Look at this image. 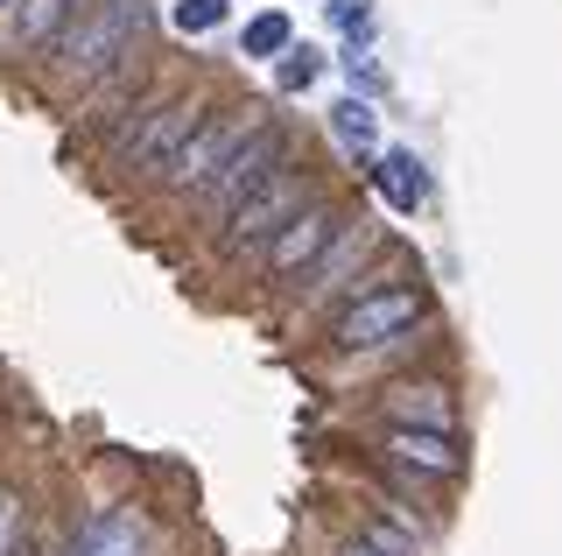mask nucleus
I'll use <instances>...</instances> for the list:
<instances>
[{"label": "nucleus", "mask_w": 562, "mask_h": 556, "mask_svg": "<svg viewBox=\"0 0 562 556\" xmlns=\"http://www.w3.org/2000/svg\"><path fill=\"white\" fill-rule=\"evenodd\" d=\"M281 169H289V134H281L274 120H260V127L233 148V163L211 177V190L198 198V204H204V219H211V225H225L246 198H254V190H268Z\"/></svg>", "instance_id": "obj_3"}, {"label": "nucleus", "mask_w": 562, "mask_h": 556, "mask_svg": "<svg viewBox=\"0 0 562 556\" xmlns=\"http://www.w3.org/2000/svg\"><path fill=\"white\" fill-rule=\"evenodd\" d=\"M148 36V0H85L78 22L64 29L57 43V71L64 85H99V78H120L127 57Z\"/></svg>", "instance_id": "obj_1"}, {"label": "nucleus", "mask_w": 562, "mask_h": 556, "mask_svg": "<svg viewBox=\"0 0 562 556\" xmlns=\"http://www.w3.org/2000/svg\"><path fill=\"white\" fill-rule=\"evenodd\" d=\"M338 240H345V219H338V204H324V198H316L310 212H295V219L281 225V233H274L260 254H268V275H310L316 260H324L330 247H338Z\"/></svg>", "instance_id": "obj_7"}, {"label": "nucleus", "mask_w": 562, "mask_h": 556, "mask_svg": "<svg viewBox=\"0 0 562 556\" xmlns=\"http://www.w3.org/2000/svg\"><path fill=\"white\" fill-rule=\"evenodd\" d=\"M330 14H338L345 29H359V22H366V0H330Z\"/></svg>", "instance_id": "obj_19"}, {"label": "nucleus", "mask_w": 562, "mask_h": 556, "mask_svg": "<svg viewBox=\"0 0 562 556\" xmlns=\"http://www.w3.org/2000/svg\"><path fill=\"white\" fill-rule=\"evenodd\" d=\"M316 204V190H310V177L303 169H281V177L268 184V190H254V198L239 204L233 219H225V233H218V247L225 254H246V247H268V240L289 225L295 212H310Z\"/></svg>", "instance_id": "obj_4"}, {"label": "nucleus", "mask_w": 562, "mask_h": 556, "mask_svg": "<svg viewBox=\"0 0 562 556\" xmlns=\"http://www.w3.org/2000/svg\"><path fill=\"white\" fill-rule=\"evenodd\" d=\"M373 190L394 204V212H422V198H429V169H422L408 148H386L373 163Z\"/></svg>", "instance_id": "obj_11"}, {"label": "nucleus", "mask_w": 562, "mask_h": 556, "mask_svg": "<svg viewBox=\"0 0 562 556\" xmlns=\"http://www.w3.org/2000/svg\"><path fill=\"white\" fill-rule=\"evenodd\" d=\"M415 324H422V289L380 282V289H359V297L330 318V345H338V353H380V345L408 338Z\"/></svg>", "instance_id": "obj_2"}, {"label": "nucleus", "mask_w": 562, "mask_h": 556, "mask_svg": "<svg viewBox=\"0 0 562 556\" xmlns=\"http://www.w3.org/2000/svg\"><path fill=\"white\" fill-rule=\"evenodd\" d=\"M330 556H386V549H380V543H366V535H345V543L330 549Z\"/></svg>", "instance_id": "obj_20"}, {"label": "nucleus", "mask_w": 562, "mask_h": 556, "mask_svg": "<svg viewBox=\"0 0 562 556\" xmlns=\"http://www.w3.org/2000/svg\"><path fill=\"white\" fill-rule=\"evenodd\" d=\"M70 22H78V0H14L0 22V43L14 57H35V49H57Z\"/></svg>", "instance_id": "obj_8"}, {"label": "nucleus", "mask_w": 562, "mask_h": 556, "mask_svg": "<svg viewBox=\"0 0 562 556\" xmlns=\"http://www.w3.org/2000/svg\"><path fill=\"white\" fill-rule=\"evenodd\" d=\"M366 240H373V233H366V225H359V233H345V240H338V247H330L324 260H316V268L303 275V289H310V297H324V289H338V275H345V268H351V260H359V254H366Z\"/></svg>", "instance_id": "obj_12"}, {"label": "nucleus", "mask_w": 562, "mask_h": 556, "mask_svg": "<svg viewBox=\"0 0 562 556\" xmlns=\"http://www.w3.org/2000/svg\"><path fill=\"white\" fill-rule=\"evenodd\" d=\"M0 556H22V521H14V500H0Z\"/></svg>", "instance_id": "obj_18"}, {"label": "nucleus", "mask_w": 562, "mask_h": 556, "mask_svg": "<svg viewBox=\"0 0 562 556\" xmlns=\"http://www.w3.org/2000/svg\"><path fill=\"white\" fill-rule=\"evenodd\" d=\"M289 14H254L246 22V57H289Z\"/></svg>", "instance_id": "obj_14"}, {"label": "nucleus", "mask_w": 562, "mask_h": 556, "mask_svg": "<svg viewBox=\"0 0 562 556\" xmlns=\"http://www.w3.org/2000/svg\"><path fill=\"white\" fill-rule=\"evenodd\" d=\"M380 415H386L394 430H450V423H457L450 394L436 388V380H394V388L380 394Z\"/></svg>", "instance_id": "obj_9"}, {"label": "nucleus", "mask_w": 562, "mask_h": 556, "mask_svg": "<svg viewBox=\"0 0 562 556\" xmlns=\"http://www.w3.org/2000/svg\"><path fill=\"white\" fill-rule=\"evenodd\" d=\"M386 451H394L408 472H429V479H457V472H464V451H457L450 430H394Z\"/></svg>", "instance_id": "obj_10"}, {"label": "nucleus", "mask_w": 562, "mask_h": 556, "mask_svg": "<svg viewBox=\"0 0 562 556\" xmlns=\"http://www.w3.org/2000/svg\"><path fill=\"white\" fill-rule=\"evenodd\" d=\"M0 8H14V0H0Z\"/></svg>", "instance_id": "obj_21"}, {"label": "nucleus", "mask_w": 562, "mask_h": 556, "mask_svg": "<svg viewBox=\"0 0 562 556\" xmlns=\"http://www.w3.org/2000/svg\"><path fill=\"white\" fill-rule=\"evenodd\" d=\"M260 120L254 107H218V113H204V127H198V142H190L183 155H176V169H169V190H211V177H218L225 163H233V148L254 134Z\"/></svg>", "instance_id": "obj_6"}, {"label": "nucleus", "mask_w": 562, "mask_h": 556, "mask_svg": "<svg viewBox=\"0 0 562 556\" xmlns=\"http://www.w3.org/2000/svg\"><path fill=\"white\" fill-rule=\"evenodd\" d=\"M198 127H204V99H162L148 120H140V134L127 142V169L134 177H148V184H169V169H176V155H183L190 142H198Z\"/></svg>", "instance_id": "obj_5"}, {"label": "nucleus", "mask_w": 562, "mask_h": 556, "mask_svg": "<svg viewBox=\"0 0 562 556\" xmlns=\"http://www.w3.org/2000/svg\"><path fill=\"white\" fill-rule=\"evenodd\" d=\"M225 22V0H176V29L183 36H204V29Z\"/></svg>", "instance_id": "obj_15"}, {"label": "nucleus", "mask_w": 562, "mask_h": 556, "mask_svg": "<svg viewBox=\"0 0 562 556\" xmlns=\"http://www.w3.org/2000/svg\"><path fill=\"white\" fill-rule=\"evenodd\" d=\"M359 535H366V543H380L386 556H422V549H415V535H401V529H386V521H366V529H359Z\"/></svg>", "instance_id": "obj_17"}, {"label": "nucleus", "mask_w": 562, "mask_h": 556, "mask_svg": "<svg viewBox=\"0 0 562 556\" xmlns=\"http://www.w3.org/2000/svg\"><path fill=\"white\" fill-rule=\"evenodd\" d=\"M316 71H324V64H316V49H289V57H281V92H303Z\"/></svg>", "instance_id": "obj_16"}, {"label": "nucleus", "mask_w": 562, "mask_h": 556, "mask_svg": "<svg viewBox=\"0 0 562 556\" xmlns=\"http://www.w3.org/2000/svg\"><path fill=\"white\" fill-rule=\"evenodd\" d=\"M330 134H338L345 148H373V134H380V113L366 107V99H338V107H330Z\"/></svg>", "instance_id": "obj_13"}]
</instances>
